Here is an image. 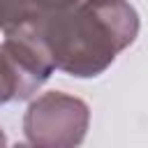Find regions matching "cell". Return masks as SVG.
<instances>
[{"label": "cell", "instance_id": "obj_2", "mask_svg": "<svg viewBox=\"0 0 148 148\" xmlns=\"http://www.w3.org/2000/svg\"><path fill=\"white\" fill-rule=\"evenodd\" d=\"M2 102H7V92H5V88H2V83H0V104Z\"/></svg>", "mask_w": 148, "mask_h": 148}, {"label": "cell", "instance_id": "obj_1", "mask_svg": "<svg viewBox=\"0 0 148 148\" xmlns=\"http://www.w3.org/2000/svg\"><path fill=\"white\" fill-rule=\"evenodd\" d=\"M136 35V14L123 0H76L23 37L35 39L51 65L74 74L95 76Z\"/></svg>", "mask_w": 148, "mask_h": 148}]
</instances>
